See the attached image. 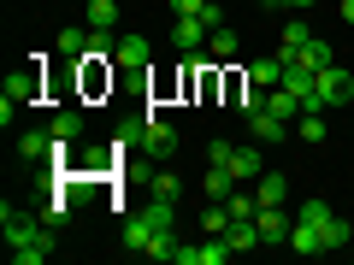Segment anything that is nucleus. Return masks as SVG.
<instances>
[{"label": "nucleus", "instance_id": "nucleus-1", "mask_svg": "<svg viewBox=\"0 0 354 265\" xmlns=\"http://www.w3.org/2000/svg\"><path fill=\"white\" fill-rule=\"evenodd\" d=\"M0 230H6V248H12V265H41L53 259V224H41V218H24L12 201L0 206Z\"/></svg>", "mask_w": 354, "mask_h": 265}, {"label": "nucleus", "instance_id": "nucleus-2", "mask_svg": "<svg viewBox=\"0 0 354 265\" xmlns=\"http://www.w3.org/2000/svg\"><path fill=\"white\" fill-rule=\"evenodd\" d=\"M348 101H354V77L342 71L337 59L319 65L313 71V112H330V106H348Z\"/></svg>", "mask_w": 354, "mask_h": 265}, {"label": "nucleus", "instance_id": "nucleus-3", "mask_svg": "<svg viewBox=\"0 0 354 265\" xmlns=\"http://www.w3.org/2000/svg\"><path fill=\"white\" fill-rule=\"evenodd\" d=\"M36 95H41V65H24V71H12V77H6V88H0V101L18 106V112H24V106H36Z\"/></svg>", "mask_w": 354, "mask_h": 265}, {"label": "nucleus", "instance_id": "nucleus-4", "mask_svg": "<svg viewBox=\"0 0 354 265\" xmlns=\"http://www.w3.org/2000/svg\"><path fill=\"white\" fill-rule=\"evenodd\" d=\"M225 259H236L230 236H207L201 248H177V265H225Z\"/></svg>", "mask_w": 354, "mask_h": 265}, {"label": "nucleus", "instance_id": "nucleus-5", "mask_svg": "<svg viewBox=\"0 0 354 265\" xmlns=\"http://www.w3.org/2000/svg\"><path fill=\"white\" fill-rule=\"evenodd\" d=\"M254 224H260V242L283 248V242H290V224H295V218L283 213V206H260V213H254Z\"/></svg>", "mask_w": 354, "mask_h": 265}, {"label": "nucleus", "instance_id": "nucleus-6", "mask_svg": "<svg viewBox=\"0 0 354 265\" xmlns=\"http://www.w3.org/2000/svg\"><path fill=\"white\" fill-rule=\"evenodd\" d=\"M248 136L260 141V148H278V141L290 136V118H278V112H254V118H248Z\"/></svg>", "mask_w": 354, "mask_h": 265}, {"label": "nucleus", "instance_id": "nucleus-7", "mask_svg": "<svg viewBox=\"0 0 354 265\" xmlns=\"http://www.w3.org/2000/svg\"><path fill=\"white\" fill-rule=\"evenodd\" d=\"M171 48L177 53H201L207 48V24L201 18H171Z\"/></svg>", "mask_w": 354, "mask_h": 265}, {"label": "nucleus", "instance_id": "nucleus-8", "mask_svg": "<svg viewBox=\"0 0 354 265\" xmlns=\"http://www.w3.org/2000/svg\"><path fill=\"white\" fill-rule=\"evenodd\" d=\"M254 195H260V206H283L290 201V177L283 171H260L254 177Z\"/></svg>", "mask_w": 354, "mask_h": 265}, {"label": "nucleus", "instance_id": "nucleus-9", "mask_svg": "<svg viewBox=\"0 0 354 265\" xmlns=\"http://www.w3.org/2000/svg\"><path fill=\"white\" fill-rule=\"evenodd\" d=\"M113 65H118V71H148V41H142V36H118Z\"/></svg>", "mask_w": 354, "mask_h": 265}, {"label": "nucleus", "instance_id": "nucleus-10", "mask_svg": "<svg viewBox=\"0 0 354 265\" xmlns=\"http://www.w3.org/2000/svg\"><path fill=\"white\" fill-rule=\"evenodd\" d=\"M18 159H24V165L53 159V130H30V136H18Z\"/></svg>", "mask_w": 354, "mask_h": 265}, {"label": "nucleus", "instance_id": "nucleus-11", "mask_svg": "<svg viewBox=\"0 0 354 265\" xmlns=\"http://www.w3.org/2000/svg\"><path fill=\"white\" fill-rule=\"evenodd\" d=\"M48 130H53V141H77L88 130V112H83V106H65V112H53Z\"/></svg>", "mask_w": 354, "mask_h": 265}, {"label": "nucleus", "instance_id": "nucleus-12", "mask_svg": "<svg viewBox=\"0 0 354 265\" xmlns=\"http://www.w3.org/2000/svg\"><path fill=\"white\" fill-rule=\"evenodd\" d=\"M248 83L254 88H278L283 83V53H272V59H248Z\"/></svg>", "mask_w": 354, "mask_h": 265}, {"label": "nucleus", "instance_id": "nucleus-13", "mask_svg": "<svg viewBox=\"0 0 354 265\" xmlns=\"http://www.w3.org/2000/svg\"><path fill=\"white\" fill-rule=\"evenodd\" d=\"M230 189H236V171H230V165H207V177H201V195H207V201H225Z\"/></svg>", "mask_w": 354, "mask_h": 265}, {"label": "nucleus", "instance_id": "nucleus-14", "mask_svg": "<svg viewBox=\"0 0 354 265\" xmlns=\"http://www.w3.org/2000/svg\"><path fill=\"white\" fill-rule=\"evenodd\" d=\"M83 24L113 36V30H118V0H88V6H83Z\"/></svg>", "mask_w": 354, "mask_h": 265}, {"label": "nucleus", "instance_id": "nucleus-15", "mask_svg": "<svg viewBox=\"0 0 354 265\" xmlns=\"http://www.w3.org/2000/svg\"><path fill=\"white\" fill-rule=\"evenodd\" d=\"M88 41H95V30L65 24V30H59V59H88Z\"/></svg>", "mask_w": 354, "mask_h": 265}, {"label": "nucleus", "instance_id": "nucleus-16", "mask_svg": "<svg viewBox=\"0 0 354 265\" xmlns=\"http://www.w3.org/2000/svg\"><path fill=\"white\" fill-rule=\"evenodd\" d=\"M236 48H242V41H236V30H230V24L207 30V59H236Z\"/></svg>", "mask_w": 354, "mask_h": 265}, {"label": "nucleus", "instance_id": "nucleus-17", "mask_svg": "<svg viewBox=\"0 0 354 265\" xmlns=\"http://www.w3.org/2000/svg\"><path fill=\"white\" fill-rule=\"evenodd\" d=\"M283 248H295V253H307V259H313V253H325V242H319V230H313V224H301V218H295Z\"/></svg>", "mask_w": 354, "mask_h": 265}, {"label": "nucleus", "instance_id": "nucleus-18", "mask_svg": "<svg viewBox=\"0 0 354 265\" xmlns=\"http://www.w3.org/2000/svg\"><path fill=\"white\" fill-rule=\"evenodd\" d=\"M230 171H236V183H254V177L266 171V159H260V148H236V153H230Z\"/></svg>", "mask_w": 354, "mask_h": 265}, {"label": "nucleus", "instance_id": "nucleus-19", "mask_svg": "<svg viewBox=\"0 0 354 265\" xmlns=\"http://www.w3.org/2000/svg\"><path fill=\"white\" fill-rule=\"evenodd\" d=\"M266 112H278V118H290V124H295V118H301V101H295V95H290V88H272V95H266Z\"/></svg>", "mask_w": 354, "mask_h": 265}, {"label": "nucleus", "instance_id": "nucleus-20", "mask_svg": "<svg viewBox=\"0 0 354 265\" xmlns=\"http://www.w3.org/2000/svg\"><path fill=\"white\" fill-rule=\"evenodd\" d=\"M307 41H313V30H307V18H301V12H295V18H290V24H283V53H301V48H307Z\"/></svg>", "mask_w": 354, "mask_h": 265}, {"label": "nucleus", "instance_id": "nucleus-21", "mask_svg": "<svg viewBox=\"0 0 354 265\" xmlns=\"http://www.w3.org/2000/svg\"><path fill=\"white\" fill-rule=\"evenodd\" d=\"M290 59H301L307 71H319V65H330V41H319V36H313V41H307L301 53H290Z\"/></svg>", "mask_w": 354, "mask_h": 265}, {"label": "nucleus", "instance_id": "nucleus-22", "mask_svg": "<svg viewBox=\"0 0 354 265\" xmlns=\"http://www.w3.org/2000/svg\"><path fill=\"white\" fill-rule=\"evenodd\" d=\"M295 136L301 141H325V112H301L295 118Z\"/></svg>", "mask_w": 354, "mask_h": 265}, {"label": "nucleus", "instance_id": "nucleus-23", "mask_svg": "<svg viewBox=\"0 0 354 265\" xmlns=\"http://www.w3.org/2000/svg\"><path fill=\"white\" fill-rule=\"evenodd\" d=\"M65 218H71V201H65V195H53V201H41V224H53V230H59Z\"/></svg>", "mask_w": 354, "mask_h": 265}, {"label": "nucleus", "instance_id": "nucleus-24", "mask_svg": "<svg viewBox=\"0 0 354 265\" xmlns=\"http://www.w3.org/2000/svg\"><path fill=\"white\" fill-rule=\"evenodd\" d=\"M177 189H183L177 171H153V183H148V195H160V201H177Z\"/></svg>", "mask_w": 354, "mask_h": 265}, {"label": "nucleus", "instance_id": "nucleus-25", "mask_svg": "<svg viewBox=\"0 0 354 265\" xmlns=\"http://www.w3.org/2000/svg\"><path fill=\"white\" fill-rule=\"evenodd\" d=\"M230 153H236L230 141H207V165H230Z\"/></svg>", "mask_w": 354, "mask_h": 265}, {"label": "nucleus", "instance_id": "nucleus-26", "mask_svg": "<svg viewBox=\"0 0 354 265\" xmlns=\"http://www.w3.org/2000/svg\"><path fill=\"white\" fill-rule=\"evenodd\" d=\"M201 6H207V0H171V12H177V18H201Z\"/></svg>", "mask_w": 354, "mask_h": 265}, {"label": "nucleus", "instance_id": "nucleus-27", "mask_svg": "<svg viewBox=\"0 0 354 265\" xmlns=\"http://www.w3.org/2000/svg\"><path fill=\"white\" fill-rule=\"evenodd\" d=\"M307 6H319V0H290V12H307Z\"/></svg>", "mask_w": 354, "mask_h": 265}, {"label": "nucleus", "instance_id": "nucleus-28", "mask_svg": "<svg viewBox=\"0 0 354 265\" xmlns=\"http://www.w3.org/2000/svg\"><path fill=\"white\" fill-rule=\"evenodd\" d=\"M342 24H354V0H342Z\"/></svg>", "mask_w": 354, "mask_h": 265}, {"label": "nucleus", "instance_id": "nucleus-29", "mask_svg": "<svg viewBox=\"0 0 354 265\" xmlns=\"http://www.w3.org/2000/svg\"><path fill=\"white\" fill-rule=\"evenodd\" d=\"M260 6H290V0H260Z\"/></svg>", "mask_w": 354, "mask_h": 265}, {"label": "nucleus", "instance_id": "nucleus-30", "mask_svg": "<svg viewBox=\"0 0 354 265\" xmlns=\"http://www.w3.org/2000/svg\"><path fill=\"white\" fill-rule=\"evenodd\" d=\"M348 248H354V224H348Z\"/></svg>", "mask_w": 354, "mask_h": 265}]
</instances>
